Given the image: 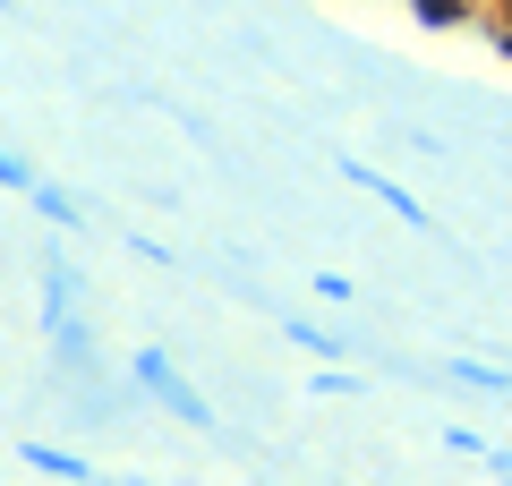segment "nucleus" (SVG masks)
<instances>
[{
	"label": "nucleus",
	"mask_w": 512,
	"mask_h": 486,
	"mask_svg": "<svg viewBox=\"0 0 512 486\" xmlns=\"http://www.w3.org/2000/svg\"><path fill=\"white\" fill-rule=\"evenodd\" d=\"M0 188H9V197H35V188H43V171H35V162L18 154V145L0 154Z\"/></svg>",
	"instance_id": "obj_8"
},
{
	"label": "nucleus",
	"mask_w": 512,
	"mask_h": 486,
	"mask_svg": "<svg viewBox=\"0 0 512 486\" xmlns=\"http://www.w3.org/2000/svg\"><path fill=\"white\" fill-rule=\"evenodd\" d=\"M478 9H487V18H512V0H478Z\"/></svg>",
	"instance_id": "obj_13"
},
{
	"label": "nucleus",
	"mask_w": 512,
	"mask_h": 486,
	"mask_svg": "<svg viewBox=\"0 0 512 486\" xmlns=\"http://www.w3.org/2000/svg\"><path fill=\"white\" fill-rule=\"evenodd\" d=\"M308 290H316V299H342V307H350V273H333V265L308 273Z\"/></svg>",
	"instance_id": "obj_11"
},
{
	"label": "nucleus",
	"mask_w": 512,
	"mask_h": 486,
	"mask_svg": "<svg viewBox=\"0 0 512 486\" xmlns=\"http://www.w3.org/2000/svg\"><path fill=\"white\" fill-rule=\"evenodd\" d=\"M410 26H427V35H470V26H487V9L478 0H402Z\"/></svg>",
	"instance_id": "obj_3"
},
{
	"label": "nucleus",
	"mask_w": 512,
	"mask_h": 486,
	"mask_svg": "<svg viewBox=\"0 0 512 486\" xmlns=\"http://www.w3.org/2000/svg\"><path fill=\"white\" fill-rule=\"evenodd\" d=\"M444 384H470V393H512V376H495V367H478V359H453V367H444Z\"/></svg>",
	"instance_id": "obj_7"
},
{
	"label": "nucleus",
	"mask_w": 512,
	"mask_h": 486,
	"mask_svg": "<svg viewBox=\"0 0 512 486\" xmlns=\"http://www.w3.org/2000/svg\"><path fill=\"white\" fill-rule=\"evenodd\" d=\"M18 461L43 469V478H69V486H103V478H94V461H77V452H60V444H18Z\"/></svg>",
	"instance_id": "obj_4"
},
{
	"label": "nucleus",
	"mask_w": 512,
	"mask_h": 486,
	"mask_svg": "<svg viewBox=\"0 0 512 486\" xmlns=\"http://www.w3.org/2000/svg\"><path fill=\"white\" fill-rule=\"evenodd\" d=\"M26 205H35L43 222H60V231H77V222H86V205H77L69 188H35V197H26Z\"/></svg>",
	"instance_id": "obj_6"
},
{
	"label": "nucleus",
	"mask_w": 512,
	"mask_h": 486,
	"mask_svg": "<svg viewBox=\"0 0 512 486\" xmlns=\"http://www.w3.org/2000/svg\"><path fill=\"white\" fill-rule=\"evenodd\" d=\"M342 180L359 188V197H376V205H384L393 222H410V231H427V239H436V214H427V205L410 197L402 180H384V171H367V162H342Z\"/></svg>",
	"instance_id": "obj_2"
},
{
	"label": "nucleus",
	"mask_w": 512,
	"mask_h": 486,
	"mask_svg": "<svg viewBox=\"0 0 512 486\" xmlns=\"http://www.w3.org/2000/svg\"><path fill=\"white\" fill-rule=\"evenodd\" d=\"M478 35H487V52H495V60H512V18H487Z\"/></svg>",
	"instance_id": "obj_12"
},
{
	"label": "nucleus",
	"mask_w": 512,
	"mask_h": 486,
	"mask_svg": "<svg viewBox=\"0 0 512 486\" xmlns=\"http://www.w3.org/2000/svg\"><path fill=\"white\" fill-rule=\"evenodd\" d=\"M282 342H291V350H308L316 367H342V342H333L325 324H308V316H282Z\"/></svg>",
	"instance_id": "obj_5"
},
{
	"label": "nucleus",
	"mask_w": 512,
	"mask_h": 486,
	"mask_svg": "<svg viewBox=\"0 0 512 486\" xmlns=\"http://www.w3.org/2000/svg\"><path fill=\"white\" fill-rule=\"evenodd\" d=\"M444 452H461V461H478V469H487V435H478V427H444Z\"/></svg>",
	"instance_id": "obj_9"
},
{
	"label": "nucleus",
	"mask_w": 512,
	"mask_h": 486,
	"mask_svg": "<svg viewBox=\"0 0 512 486\" xmlns=\"http://www.w3.org/2000/svg\"><path fill=\"white\" fill-rule=\"evenodd\" d=\"M308 393H325V401L342 393V401H350V393H359V376H350V367H316V376H308Z\"/></svg>",
	"instance_id": "obj_10"
},
{
	"label": "nucleus",
	"mask_w": 512,
	"mask_h": 486,
	"mask_svg": "<svg viewBox=\"0 0 512 486\" xmlns=\"http://www.w3.org/2000/svg\"><path fill=\"white\" fill-rule=\"evenodd\" d=\"M128 384H137V393H146L154 410H171L180 427H197V435H214V427H222V418H214V401H205L197 384H188L180 367H171V350H163V342H137V350H128Z\"/></svg>",
	"instance_id": "obj_1"
}]
</instances>
